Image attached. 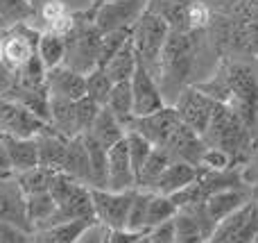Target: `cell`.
<instances>
[{
	"label": "cell",
	"instance_id": "cell-21",
	"mask_svg": "<svg viewBox=\"0 0 258 243\" xmlns=\"http://www.w3.org/2000/svg\"><path fill=\"white\" fill-rule=\"evenodd\" d=\"M3 143H5V150H7V157H9V164H12L14 175L39 166V148H36V139H14V136H3Z\"/></svg>",
	"mask_w": 258,
	"mask_h": 243
},
{
	"label": "cell",
	"instance_id": "cell-23",
	"mask_svg": "<svg viewBox=\"0 0 258 243\" xmlns=\"http://www.w3.org/2000/svg\"><path fill=\"white\" fill-rule=\"evenodd\" d=\"M93 223H98V221H95V218H82V221L50 225V227H45V230L34 232V243H77V239H80Z\"/></svg>",
	"mask_w": 258,
	"mask_h": 243
},
{
	"label": "cell",
	"instance_id": "cell-22",
	"mask_svg": "<svg viewBox=\"0 0 258 243\" xmlns=\"http://www.w3.org/2000/svg\"><path fill=\"white\" fill-rule=\"evenodd\" d=\"M86 134H91L95 141H98L102 148H111V145H116L118 141L125 139L127 130L125 125H122L120 121H118L116 116H113L111 112H109L107 107H100L98 116H95L93 125H91V130L86 132Z\"/></svg>",
	"mask_w": 258,
	"mask_h": 243
},
{
	"label": "cell",
	"instance_id": "cell-5",
	"mask_svg": "<svg viewBox=\"0 0 258 243\" xmlns=\"http://www.w3.org/2000/svg\"><path fill=\"white\" fill-rule=\"evenodd\" d=\"M168 34H170L168 23L154 9H150V5L143 12V16L136 21V25L132 27V45H134V53H136L138 66L150 71L152 75H156L159 57Z\"/></svg>",
	"mask_w": 258,
	"mask_h": 243
},
{
	"label": "cell",
	"instance_id": "cell-4",
	"mask_svg": "<svg viewBox=\"0 0 258 243\" xmlns=\"http://www.w3.org/2000/svg\"><path fill=\"white\" fill-rule=\"evenodd\" d=\"M75 25L63 36V64L61 66L71 71L86 75V73L98 68V55H100V41L102 34L95 30L91 18L84 12L73 14Z\"/></svg>",
	"mask_w": 258,
	"mask_h": 243
},
{
	"label": "cell",
	"instance_id": "cell-26",
	"mask_svg": "<svg viewBox=\"0 0 258 243\" xmlns=\"http://www.w3.org/2000/svg\"><path fill=\"white\" fill-rule=\"evenodd\" d=\"M172 164V159H170V155L165 153V148H154L150 153V157H147V162L143 164L141 173H138L136 177V189L141 191H152V186H154V182L159 180L161 175H163V171Z\"/></svg>",
	"mask_w": 258,
	"mask_h": 243
},
{
	"label": "cell",
	"instance_id": "cell-12",
	"mask_svg": "<svg viewBox=\"0 0 258 243\" xmlns=\"http://www.w3.org/2000/svg\"><path fill=\"white\" fill-rule=\"evenodd\" d=\"M177 125H179V116H177V112H174V107L172 105H165L163 109L150 114V116L132 118L125 125V130H132V132H136V134H141L143 139H147L154 148H163Z\"/></svg>",
	"mask_w": 258,
	"mask_h": 243
},
{
	"label": "cell",
	"instance_id": "cell-24",
	"mask_svg": "<svg viewBox=\"0 0 258 243\" xmlns=\"http://www.w3.org/2000/svg\"><path fill=\"white\" fill-rule=\"evenodd\" d=\"M136 68H138V59H136V53H134L132 36H129V41L122 45L120 50H118L116 55H113L111 59H109L107 66H104L102 71L107 73L109 80H111L113 84H118V82H129L132 80V75L136 73Z\"/></svg>",
	"mask_w": 258,
	"mask_h": 243
},
{
	"label": "cell",
	"instance_id": "cell-9",
	"mask_svg": "<svg viewBox=\"0 0 258 243\" xmlns=\"http://www.w3.org/2000/svg\"><path fill=\"white\" fill-rule=\"evenodd\" d=\"M258 234V205L247 203L215 225L206 243H254Z\"/></svg>",
	"mask_w": 258,
	"mask_h": 243
},
{
	"label": "cell",
	"instance_id": "cell-42",
	"mask_svg": "<svg viewBox=\"0 0 258 243\" xmlns=\"http://www.w3.org/2000/svg\"><path fill=\"white\" fill-rule=\"evenodd\" d=\"M77 243H107V227H102L100 223H93V225L77 239Z\"/></svg>",
	"mask_w": 258,
	"mask_h": 243
},
{
	"label": "cell",
	"instance_id": "cell-25",
	"mask_svg": "<svg viewBox=\"0 0 258 243\" xmlns=\"http://www.w3.org/2000/svg\"><path fill=\"white\" fill-rule=\"evenodd\" d=\"M25 207H27V221H30L34 232L48 227L52 223L54 212H57V203L52 200V196L48 191L45 193H36V196H27Z\"/></svg>",
	"mask_w": 258,
	"mask_h": 243
},
{
	"label": "cell",
	"instance_id": "cell-7",
	"mask_svg": "<svg viewBox=\"0 0 258 243\" xmlns=\"http://www.w3.org/2000/svg\"><path fill=\"white\" fill-rule=\"evenodd\" d=\"M147 5L150 0H116V3L100 5L95 9H86L84 14L91 18L100 34H109L118 30H132L147 9Z\"/></svg>",
	"mask_w": 258,
	"mask_h": 243
},
{
	"label": "cell",
	"instance_id": "cell-14",
	"mask_svg": "<svg viewBox=\"0 0 258 243\" xmlns=\"http://www.w3.org/2000/svg\"><path fill=\"white\" fill-rule=\"evenodd\" d=\"M163 148H165V153L170 155L172 162H183V164H190V166L200 168L202 157H204V153H206L209 145L204 143V139H202L197 132H192L190 127H186L183 123H179Z\"/></svg>",
	"mask_w": 258,
	"mask_h": 243
},
{
	"label": "cell",
	"instance_id": "cell-30",
	"mask_svg": "<svg viewBox=\"0 0 258 243\" xmlns=\"http://www.w3.org/2000/svg\"><path fill=\"white\" fill-rule=\"evenodd\" d=\"M104 107L122 123L127 125L129 121L134 118V100H132V84L129 82H118L113 84L111 93H109V100Z\"/></svg>",
	"mask_w": 258,
	"mask_h": 243
},
{
	"label": "cell",
	"instance_id": "cell-36",
	"mask_svg": "<svg viewBox=\"0 0 258 243\" xmlns=\"http://www.w3.org/2000/svg\"><path fill=\"white\" fill-rule=\"evenodd\" d=\"M125 143H127L129 162H132V171H134V175L138 177V173H141L143 164L147 162V157H150V153L154 150V145H152L147 139H143L141 134L132 132V130H127V134H125Z\"/></svg>",
	"mask_w": 258,
	"mask_h": 243
},
{
	"label": "cell",
	"instance_id": "cell-27",
	"mask_svg": "<svg viewBox=\"0 0 258 243\" xmlns=\"http://www.w3.org/2000/svg\"><path fill=\"white\" fill-rule=\"evenodd\" d=\"M86 155L91 166V189H107V148L98 143L91 134H84Z\"/></svg>",
	"mask_w": 258,
	"mask_h": 243
},
{
	"label": "cell",
	"instance_id": "cell-47",
	"mask_svg": "<svg viewBox=\"0 0 258 243\" xmlns=\"http://www.w3.org/2000/svg\"><path fill=\"white\" fill-rule=\"evenodd\" d=\"M107 3H116V0H91V7L89 9H95V7H100V5H107Z\"/></svg>",
	"mask_w": 258,
	"mask_h": 243
},
{
	"label": "cell",
	"instance_id": "cell-33",
	"mask_svg": "<svg viewBox=\"0 0 258 243\" xmlns=\"http://www.w3.org/2000/svg\"><path fill=\"white\" fill-rule=\"evenodd\" d=\"M152 191H134L132 205H129V214H127V225L125 230L132 232H143L147 234V203H150Z\"/></svg>",
	"mask_w": 258,
	"mask_h": 243
},
{
	"label": "cell",
	"instance_id": "cell-46",
	"mask_svg": "<svg viewBox=\"0 0 258 243\" xmlns=\"http://www.w3.org/2000/svg\"><path fill=\"white\" fill-rule=\"evenodd\" d=\"M27 3H30V5H32V7H34V9H36V12H39V9H41V7H43V5H45V3H50V0H27Z\"/></svg>",
	"mask_w": 258,
	"mask_h": 243
},
{
	"label": "cell",
	"instance_id": "cell-45",
	"mask_svg": "<svg viewBox=\"0 0 258 243\" xmlns=\"http://www.w3.org/2000/svg\"><path fill=\"white\" fill-rule=\"evenodd\" d=\"M57 3H61L71 14H73V12H75V14L86 12V9L91 7V0H57Z\"/></svg>",
	"mask_w": 258,
	"mask_h": 243
},
{
	"label": "cell",
	"instance_id": "cell-35",
	"mask_svg": "<svg viewBox=\"0 0 258 243\" xmlns=\"http://www.w3.org/2000/svg\"><path fill=\"white\" fill-rule=\"evenodd\" d=\"M36 14L27 0H0V23L7 25H23Z\"/></svg>",
	"mask_w": 258,
	"mask_h": 243
},
{
	"label": "cell",
	"instance_id": "cell-40",
	"mask_svg": "<svg viewBox=\"0 0 258 243\" xmlns=\"http://www.w3.org/2000/svg\"><path fill=\"white\" fill-rule=\"evenodd\" d=\"M0 243H34V232H27L9 223H0Z\"/></svg>",
	"mask_w": 258,
	"mask_h": 243
},
{
	"label": "cell",
	"instance_id": "cell-34",
	"mask_svg": "<svg viewBox=\"0 0 258 243\" xmlns=\"http://www.w3.org/2000/svg\"><path fill=\"white\" fill-rule=\"evenodd\" d=\"M177 212L179 209L174 207V203L168 198V196L152 193L150 203H147V232L159 227L161 223H165V221H172Z\"/></svg>",
	"mask_w": 258,
	"mask_h": 243
},
{
	"label": "cell",
	"instance_id": "cell-38",
	"mask_svg": "<svg viewBox=\"0 0 258 243\" xmlns=\"http://www.w3.org/2000/svg\"><path fill=\"white\" fill-rule=\"evenodd\" d=\"M236 43L240 50H247L251 55H258V18H251L247 21L240 30L236 32Z\"/></svg>",
	"mask_w": 258,
	"mask_h": 243
},
{
	"label": "cell",
	"instance_id": "cell-44",
	"mask_svg": "<svg viewBox=\"0 0 258 243\" xmlns=\"http://www.w3.org/2000/svg\"><path fill=\"white\" fill-rule=\"evenodd\" d=\"M7 177H14V171H12V164H9L7 150H5V143H3V134H0V180H7Z\"/></svg>",
	"mask_w": 258,
	"mask_h": 243
},
{
	"label": "cell",
	"instance_id": "cell-41",
	"mask_svg": "<svg viewBox=\"0 0 258 243\" xmlns=\"http://www.w3.org/2000/svg\"><path fill=\"white\" fill-rule=\"evenodd\" d=\"M145 243H174V223L165 221L145 234Z\"/></svg>",
	"mask_w": 258,
	"mask_h": 243
},
{
	"label": "cell",
	"instance_id": "cell-43",
	"mask_svg": "<svg viewBox=\"0 0 258 243\" xmlns=\"http://www.w3.org/2000/svg\"><path fill=\"white\" fill-rule=\"evenodd\" d=\"M14 80H16V71L9 68L5 62H0V98L9 93V89L14 86Z\"/></svg>",
	"mask_w": 258,
	"mask_h": 243
},
{
	"label": "cell",
	"instance_id": "cell-2",
	"mask_svg": "<svg viewBox=\"0 0 258 243\" xmlns=\"http://www.w3.org/2000/svg\"><path fill=\"white\" fill-rule=\"evenodd\" d=\"M195 32H172L170 30L168 39L163 43L159 57V66H156V82H159L161 93H168L170 89L174 91V98L179 91L188 86V75L195 64V53H197V39Z\"/></svg>",
	"mask_w": 258,
	"mask_h": 243
},
{
	"label": "cell",
	"instance_id": "cell-48",
	"mask_svg": "<svg viewBox=\"0 0 258 243\" xmlns=\"http://www.w3.org/2000/svg\"><path fill=\"white\" fill-rule=\"evenodd\" d=\"M0 62H3V41H0Z\"/></svg>",
	"mask_w": 258,
	"mask_h": 243
},
{
	"label": "cell",
	"instance_id": "cell-3",
	"mask_svg": "<svg viewBox=\"0 0 258 243\" xmlns=\"http://www.w3.org/2000/svg\"><path fill=\"white\" fill-rule=\"evenodd\" d=\"M202 139L209 148H218L222 153H227L233 164L245 159L251 148L249 127L240 121V116L236 112H231L229 107H224L220 103H215L213 116H211V123Z\"/></svg>",
	"mask_w": 258,
	"mask_h": 243
},
{
	"label": "cell",
	"instance_id": "cell-31",
	"mask_svg": "<svg viewBox=\"0 0 258 243\" xmlns=\"http://www.w3.org/2000/svg\"><path fill=\"white\" fill-rule=\"evenodd\" d=\"M172 223H174V243H206L204 230L188 212L179 209L174 214Z\"/></svg>",
	"mask_w": 258,
	"mask_h": 243
},
{
	"label": "cell",
	"instance_id": "cell-6",
	"mask_svg": "<svg viewBox=\"0 0 258 243\" xmlns=\"http://www.w3.org/2000/svg\"><path fill=\"white\" fill-rule=\"evenodd\" d=\"M48 193L52 196V200L57 203V212H54L50 225L82 221V218H95L93 203H91V189L86 184H82V182L73 180V177L63 175V173H57V177L52 180Z\"/></svg>",
	"mask_w": 258,
	"mask_h": 243
},
{
	"label": "cell",
	"instance_id": "cell-32",
	"mask_svg": "<svg viewBox=\"0 0 258 243\" xmlns=\"http://www.w3.org/2000/svg\"><path fill=\"white\" fill-rule=\"evenodd\" d=\"M84 84H86V98L93 100L100 107H104L109 100V93H111V89H113V82L109 80L107 73H104L102 68H95V71L86 73Z\"/></svg>",
	"mask_w": 258,
	"mask_h": 243
},
{
	"label": "cell",
	"instance_id": "cell-37",
	"mask_svg": "<svg viewBox=\"0 0 258 243\" xmlns=\"http://www.w3.org/2000/svg\"><path fill=\"white\" fill-rule=\"evenodd\" d=\"M129 36H132V30H118V32L102 34V41H100V55H98V68L107 66V62L127 43Z\"/></svg>",
	"mask_w": 258,
	"mask_h": 243
},
{
	"label": "cell",
	"instance_id": "cell-39",
	"mask_svg": "<svg viewBox=\"0 0 258 243\" xmlns=\"http://www.w3.org/2000/svg\"><path fill=\"white\" fill-rule=\"evenodd\" d=\"M200 168H206V171H229V168H233V162L227 153H222V150L206 148Z\"/></svg>",
	"mask_w": 258,
	"mask_h": 243
},
{
	"label": "cell",
	"instance_id": "cell-1",
	"mask_svg": "<svg viewBox=\"0 0 258 243\" xmlns=\"http://www.w3.org/2000/svg\"><path fill=\"white\" fill-rule=\"evenodd\" d=\"M195 86L215 103L236 112L247 127L258 121V80L245 64H224L211 82Z\"/></svg>",
	"mask_w": 258,
	"mask_h": 243
},
{
	"label": "cell",
	"instance_id": "cell-18",
	"mask_svg": "<svg viewBox=\"0 0 258 243\" xmlns=\"http://www.w3.org/2000/svg\"><path fill=\"white\" fill-rule=\"evenodd\" d=\"M45 86H48L50 98L61 100H82L86 98L84 75L71 71L66 66H57L45 73Z\"/></svg>",
	"mask_w": 258,
	"mask_h": 243
},
{
	"label": "cell",
	"instance_id": "cell-28",
	"mask_svg": "<svg viewBox=\"0 0 258 243\" xmlns=\"http://www.w3.org/2000/svg\"><path fill=\"white\" fill-rule=\"evenodd\" d=\"M54 177H57V171H52V168L34 166L25 173L14 175V180H16V184L21 186V191L27 198V196H36V193H45V191H50V184H52Z\"/></svg>",
	"mask_w": 258,
	"mask_h": 243
},
{
	"label": "cell",
	"instance_id": "cell-20",
	"mask_svg": "<svg viewBox=\"0 0 258 243\" xmlns=\"http://www.w3.org/2000/svg\"><path fill=\"white\" fill-rule=\"evenodd\" d=\"M59 173L82 182V184H86L91 189V166H89V155H86V145L82 136L68 139L63 162H61V171Z\"/></svg>",
	"mask_w": 258,
	"mask_h": 243
},
{
	"label": "cell",
	"instance_id": "cell-17",
	"mask_svg": "<svg viewBox=\"0 0 258 243\" xmlns=\"http://www.w3.org/2000/svg\"><path fill=\"white\" fill-rule=\"evenodd\" d=\"M36 41H39V32L25 27V23L23 25H14V30L3 41V62L9 68L18 71L36 53Z\"/></svg>",
	"mask_w": 258,
	"mask_h": 243
},
{
	"label": "cell",
	"instance_id": "cell-16",
	"mask_svg": "<svg viewBox=\"0 0 258 243\" xmlns=\"http://www.w3.org/2000/svg\"><path fill=\"white\" fill-rule=\"evenodd\" d=\"M136 175L132 171L125 139L107 150V191H134Z\"/></svg>",
	"mask_w": 258,
	"mask_h": 243
},
{
	"label": "cell",
	"instance_id": "cell-19",
	"mask_svg": "<svg viewBox=\"0 0 258 243\" xmlns=\"http://www.w3.org/2000/svg\"><path fill=\"white\" fill-rule=\"evenodd\" d=\"M197 175H200V168L190 166V164H183V162H172L163 171V175L154 182L152 193L168 196L170 198V196H174L177 191L186 189V186H190L192 182H197Z\"/></svg>",
	"mask_w": 258,
	"mask_h": 243
},
{
	"label": "cell",
	"instance_id": "cell-10",
	"mask_svg": "<svg viewBox=\"0 0 258 243\" xmlns=\"http://www.w3.org/2000/svg\"><path fill=\"white\" fill-rule=\"evenodd\" d=\"M134 191L91 189V203H93L95 221L102 227H107V230H125Z\"/></svg>",
	"mask_w": 258,
	"mask_h": 243
},
{
	"label": "cell",
	"instance_id": "cell-29",
	"mask_svg": "<svg viewBox=\"0 0 258 243\" xmlns=\"http://www.w3.org/2000/svg\"><path fill=\"white\" fill-rule=\"evenodd\" d=\"M36 57L45 66V71L61 66L63 64V36L52 34V32H39L36 41Z\"/></svg>",
	"mask_w": 258,
	"mask_h": 243
},
{
	"label": "cell",
	"instance_id": "cell-13",
	"mask_svg": "<svg viewBox=\"0 0 258 243\" xmlns=\"http://www.w3.org/2000/svg\"><path fill=\"white\" fill-rule=\"evenodd\" d=\"M132 84V100H134V118H141V116H150V114L159 112L163 109L165 98L159 89V82L156 77L152 75L150 71H145L143 66L136 68V73L132 75L129 80Z\"/></svg>",
	"mask_w": 258,
	"mask_h": 243
},
{
	"label": "cell",
	"instance_id": "cell-8",
	"mask_svg": "<svg viewBox=\"0 0 258 243\" xmlns=\"http://www.w3.org/2000/svg\"><path fill=\"white\" fill-rule=\"evenodd\" d=\"M172 107L179 116V123H183V125L190 127L192 132L204 136L206 127H209V123H211V116H213L215 100L209 98V95L202 89H197L195 84H188L186 89L179 91Z\"/></svg>",
	"mask_w": 258,
	"mask_h": 243
},
{
	"label": "cell",
	"instance_id": "cell-15",
	"mask_svg": "<svg viewBox=\"0 0 258 243\" xmlns=\"http://www.w3.org/2000/svg\"><path fill=\"white\" fill-rule=\"evenodd\" d=\"M0 223L23 227L27 232H34L27 221V207H25V193L16 184L14 177L0 180Z\"/></svg>",
	"mask_w": 258,
	"mask_h": 243
},
{
	"label": "cell",
	"instance_id": "cell-11",
	"mask_svg": "<svg viewBox=\"0 0 258 243\" xmlns=\"http://www.w3.org/2000/svg\"><path fill=\"white\" fill-rule=\"evenodd\" d=\"M48 123H43L39 116L27 112L23 105L14 100L0 98V134L14 136V139H36L48 130Z\"/></svg>",
	"mask_w": 258,
	"mask_h": 243
}]
</instances>
